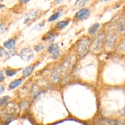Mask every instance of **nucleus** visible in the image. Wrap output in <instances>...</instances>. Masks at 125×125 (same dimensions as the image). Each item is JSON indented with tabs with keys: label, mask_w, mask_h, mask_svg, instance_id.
<instances>
[{
	"label": "nucleus",
	"mask_w": 125,
	"mask_h": 125,
	"mask_svg": "<svg viewBox=\"0 0 125 125\" xmlns=\"http://www.w3.org/2000/svg\"><path fill=\"white\" fill-rule=\"evenodd\" d=\"M69 23V21H61L58 22L56 24V28L57 29H62L65 28Z\"/></svg>",
	"instance_id": "nucleus-11"
},
{
	"label": "nucleus",
	"mask_w": 125,
	"mask_h": 125,
	"mask_svg": "<svg viewBox=\"0 0 125 125\" xmlns=\"http://www.w3.org/2000/svg\"><path fill=\"white\" fill-rule=\"evenodd\" d=\"M31 0H20V2L21 4H26L27 2H29Z\"/></svg>",
	"instance_id": "nucleus-28"
},
{
	"label": "nucleus",
	"mask_w": 125,
	"mask_h": 125,
	"mask_svg": "<svg viewBox=\"0 0 125 125\" xmlns=\"http://www.w3.org/2000/svg\"><path fill=\"white\" fill-rule=\"evenodd\" d=\"M7 55H9L8 52L5 51V50L4 48L0 47V57H2L3 56H7Z\"/></svg>",
	"instance_id": "nucleus-22"
},
{
	"label": "nucleus",
	"mask_w": 125,
	"mask_h": 125,
	"mask_svg": "<svg viewBox=\"0 0 125 125\" xmlns=\"http://www.w3.org/2000/svg\"><path fill=\"white\" fill-rule=\"evenodd\" d=\"M20 56L23 61L28 62V61H30L32 59L34 54L33 51L31 49L24 48L21 51L20 53Z\"/></svg>",
	"instance_id": "nucleus-3"
},
{
	"label": "nucleus",
	"mask_w": 125,
	"mask_h": 125,
	"mask_svg": "<svg viewBox=\"0 0 125 125\" xmlns=\"http://www.w3.org/2000/svg\"><path fill=\"white\" fill-rule=\"evenodd\" d=\"M32 89H33V91L32 92V94H33L32 95L35 96V95H37V94L39 93V89H38V87H33Z\"/></svg>",
	"instance_id": "nucleus-24"
},
{
	"label": "nucleus",
	"mask_w": 125,
	"mask_h": 125,
	"mask_svg": "<svg viewBox=\"0 0 125 125\" xmlns=\"http://www.w3.org/2000/svg\"><path fill=\"white\" fill-rule=\"evenodd\" d=\"M115 41V37L113 34L109 35L106 39V45L108 48H112L114 46Z\"/></svg>",
	"instance_id": "nucleus-7"
},
{
	"label": "nucleus",
	"mask_w": 125,
	"mask_h": 125,
	"mask_svg": "<svg viewBox=\"0 0 125 125\" xmlns=\"http://www.w3.org/2000/svg\"><path fill=\"white\" fill-rule=\"evenodd\" d=\"M43 48H44V46H43V45H37V46H35V47H34V49H35V51L37 52H40V51H42V50H43Z\"/></svg>",
	"instance_id": "nucleus-23"
},
{
	"label": "nucleus",
	"mask_w": 125,
	"mask_h": 125,
	"mask_svg": "<svg viewBox=\"0 0 125 125\" xmlns=\"http://www.w3.org/2000/svg\"><path fill=\"white\" fill-rule=\"evenodd\" d=\"M60 76H61V71L59 68H56L52 73V76H51V80L53 81H57L60 78Z\"/></svg>",
	"instance_id": "nucleus-10"
},
{
	"label": "nucleus",
	"mask_w": 125,
	"mask_h": 125,
	"mask_svg": "<svg viewBox=\"0 0 125 125\" xmlns=\"http://www.w3.org/2000/svg\"><path fill=\"white\" fill-rule=\"evenodd\" d=\"M90 11L89 9L86 8L81 9L79 10L76 13V17L79 20L86 19V18H88V17L90 15Z\"/></svg>",
	"instance_id": "nucleus-5"
},
{
	"label": "nucleus",
	"mask_w": 125,
	"mask_h": 125,
	"mask_svg": "<svg viewBox=\"0 0 125 125\" xmlns=\"http://www.w3.org/2000/svg\"><path fill=\"white\" fill-rule=\"evenodd\" d=\"M90 46V39L88 37H83L77 44V52L80 57H83L87 54Z\"/></svg>",
	"instance_id": "nucleus-1"
},
{
	"label": "nucleus",
	"mask_w": 125,
	"mask_h": 125,
	"mask_svg": "<svg viewBox=\"0 0 125 125\" xmlns=\"http://www.w3.org/2000/svg\"><path fill=\"white\" fill-rule=\"evenodd\" d=\"M22 81H23V80H22L21 79H16V80L12 81V83L9 84V87L10 89H15L16 87H18L21 84Z\"/></svg>",
	"instance_id": "nucleus-9"
},
{
	"label": "nucleus",
	"mask_w": 125,
	"mask_h": 125,
	"mask_svg": "<svg viewBox=\"0 0 125 125\" xmlns=\"http://www.w3.org/2000/svg\"><path fill=\"white\" fill-rule=\"evenodd\" d=\"M90 0H76L74 6L77 7H82L85 6Z\"/></svg>",
	"instance_id": "nucleus-14"
},
{
	"label": "nucleus",
	"mask_w": 125,
	"mask_h": 125,
	"mask_svg": "<svg viewBox=\"0 0 125 125\" xmlns=\"http://www.w3.org/2000/svg\"><path fill=\"white\" fill-rule=\"evenodd\" d=\"M120 113L121 115H122L123 117H125V106H124V107L121 110Z\"/></svg>",
	"instance_id": "nucleus-27"
},
{
	"label": "nucleus",
	"mask_w": 125,
	"mask_h": 125,
	"mask_svg": "<svg viewBox=\"0 0 125 125\" xmlns=\"http://www.w3.org/2000/svg\"><path fill=\"white\" fill-rule=\"evenodd\" d=\"M104 39V34L103 33L100 34L95 38L92 44L91 45V48L94 52H98L101 50Z\"/></svg>",
	"instance_id": "nucleus-2"
},
{
	"label": "nucleus",
	"mask_w": 125,
	"mask_h": 125,
	"mask_svg": "<svg viewBox=\"0 0 125 125\" xmlns=\"http://www.w3.org/2000/svg\"><path fill=\"white\" fill-rule=\"evenodd\" d=\"M99 27H100V24L99 23H95L94 24H93L89 29V33L91 35L95 34L96 32L97 31Z\"/></svg>",
	"instance_id": "nucleus-13"
},
{
	"label": "nucleus",
	"mask_w": 125,
	"mask_h": 125,
	"mask_svg": "<svg viewBox=\"0 0 125 125\" xmlns=\"http://www.w3.org/2000/svg\"><path fill=\"white\" fill-rule=\"evenodd\" d=\"M33 69H34V67L32 65H30L27 67L26 68H24V70L23 72V75L24 77H28L31 74L32 72Z\"/></svg>",
	"instance_id": "nucleus-12"
},
{
	"label": "nucleus",
	"mask_w": 125,
	"mask_h": 125,
	"mask_svg": "<svg viewBox=\"0 0 125 125\" xmlns=\"http://www.w3.org/2000/svg\"><path fill=\"white\" fill-rule=\"evenodd\" d=\"M105 1H111V0H104Z\"/></svg>",
	"instance_id": "nucleus-32"
},
{
	"label": "nucleus",
	"mask_w": 125,
	"mask_h": 125,
	"mask_svg": "<svg viewBox=\"0 0 125 125\" xmlns=\"http://www.w3.org/2000/svg\"><path fill=\"white\" fill-rule=\"evenodd\" d=\"M55 39V35L53 32H48L46 35H45L43 40H49L52 41Z\"/></svg>",
	"instance_id": "nucleus-15"
},
{
	"label": "nucleus",
	"mask_w": 125,
	"mask_h": 125,
	"mask_svg": "<svg viewBox=\"0 0 125 125\" xmlns=\"http://www.w3.org/2000/svg\"><path fill=\"white\" fill-rule=\"evenodd\" d=\"M5 31V28L4 24L0 23V32H3Z\"/></svg>",
	"instance_id": "nucleus-26"
},
{
	"label": "nucleus",
	"mask_w": 125,
	"mask_h": 125,
	"mask_svg": "<svg viewBox=\"0 0 125 125\" xmlns=\"http://www.w3.org/2000/svg\"><path fill=\"white\" fill-rule=\"evenodd\" d=\"M118 48H119V50L121 52H125V39L123 40L122 42V43L120 44V46Z\"/></svg>",
	"instance_id": "nucleus-21"
},
{
	"label": "nucleus",
	"mask_w": 125,
	"mask_h": 125,
	"mask_svg": "<svg viewBox=\"0 0 125 125\" xmlns=\"http://www.w3.org/2000/svg\"><path fill=\"white\" fill-rule=\"evenodd\" d=\"M3 7H4V5H2V4H0V9H2V8H3Z\"/></svg>",
	"instance_id": "nucleus-31"
},
{
	"label": "nucleus",
	"mask_w": 125,
	"mask_h": 125,
	"mask_svg": "<svg viewBox=\"0 0 125 125\" xmlns=\"http://www.w3.org/2000/svg\"><path fill=\"white\" fill-rule=\"evenodd\" d=\"M4 0H0V2H2V1H3Z\"/></svg>",
	"instance_id": "nucleus-33"
},
{
	"label": "nucleus",
	"mask_w": 125,
	"mask_h": 125,
	"mask_svg": "<svg viewBox=\"0 0 125 125\" xmlns=\"http://www.w3.org/2000/svg\"><path fill=\"white\" fill-rule=\"evenodd\" d=\"M5 73H6V75L7 76L9 77H10V76H12L15 75V74H16V73L17 72H15V71H13V70H6V71H5Z\"/></svg>",
	"instance_id": "nucleus-20"
},
{
	"label": "nucleus",
	"mask_w": 125,
	"mask_h": 125,
	"mask_svg": "<svg viewBox=\"0 0 125 125\" xmlns=\"http://www.w3.org/2000/svg\"><path fill=\"white\" fill-rule=\"evenodd\" d=\"M37 15V11H32L31 12H30V13H29L28 14V18L26 19V21H25V23L26 22H29V20L31 19H32L33 18H34V17H35V16Z\"/></svg>",
	"instance_id": "nucleus-16"
},
{
	"label": "nucleus",
	"mask_w": 125,
	"mask_h": 125,
	"mask_svg": "<svg viewBox=\"0 0 125 125\" xmlns=\"http://www.w3.org/2000/svg\"><path fill=\"white\" fill-rule=\"evenodd\" d=\"M10 97H9L8 96H4V97H2L0 98V107L1 106H3L6 103H7V101L9 100Z\"/></svg>",
	"instance_id": "nucleus-19"
},
{
	"label": "nucleus",
	"mask_w": 125,
	"mask_h": 125,
	"mask_svg": "<svg viewBox=\"0 0 125 125\" xmlns=\"http://www.w3.org/2000/svg\"><path fill=\"white\" fill-rule=\"evenodd\" d=\"M96 123L99 125H120V123L118 121L115 120L109 119H99L98 120Z\"/></svg>",
	"instance_id": "nucleus-6"
},
{
	"label": "nucleus",
	"mask_w": 125,
	"mask_h": 125,
	"mask_svg": "<svg viewBox=\"0 0 125 125\" xmlns=\"http://www.w3.org/2000/svg\"><path fill=\"white\" fill-rule=\"evenodd\" d=\"M56 4H60L63 1V0H54Z\"/></svg>",
	"instance_id": "nucleus-30"
},
{
	"label": "nucleus",
	"mask_w": 125,
	"mask_h": 125,
	"mask_svg": "<svg viewBox=\"0 0 125 125\" xmlns=\"http://www.w3.org/2000/svg\"><path fill=\"white\" fill-rule=\"evenodd\" d=\"M48 51L50 54H52V58L54 59H56L58 58L60 55L59 48V46L57 44H52L48 48Z\"/></svg>",
	"instance_id": "nucleus-4"
},
{
	"label": "nucleus",
	"mask_w": 125,
	"mask_h": 125,
	"mask_svg": "<svg viewBox=\"0 0 125 125\" xmlns=\"http://www.w3.org/2000/svg\"><path fill=\"white\" fill-rule=\"evenodd\" d=\"M4 80V74L3 73H2V72L0 71V83H2Z\"/></svg>",
	"instance_id": "nucleus-25"
},
{
	"label": "nucleus",
	"mask_w": 125,
	"mask_h": 125,
	"mask_svg": "<svg viewBox=\"0 0 125 125\" xmlns=\"http://www.w3.org/2000/svg\"><path fill=\"white\" fill-rule=\"evenodd\" d=\"M118 30L121 33L125 34V20L122 21L118 26Z\"/></svg>",
	"instance_id": "nucleus-18"
},
{
	"label": "nucleus",
	"mask_w": 125,
	"mask_h": 125,
	"mask_svg": "<svg viewBox=\"0 0 125 125\" xmlns=\"http://www.w3.org/2000/svg\"><path fill=\"white\" fill-rule=\"evenodd\" d=\"M61 13L60 12H56V13L52 14V15L50 17V18H49V21H55L56 20H57L60 16H61Z\"/></svg>",
	"instance_id": "nucleus-17"
},
{
	"label": "nucleus",
	"mask_w": 125,
	"mask_h": 125,
	"mask_svg": "<svg viewBox=\"0 0 125 125\" xmlns=\"http://www.w3.org/2000/svg\"><path fill=\"white\" fill-rule=\"evenodd\" d=\"M4 90V88L3 87V86H2V85H0V94H1V93L3 92Z\"/></svg>",
	"instance_id": "nucleus-29"
},
{
	"label": "nucleus",
	"mask_w": 125,
	"mask_h": 125,
	"mask_svg": "<svg viewBox=\"0 0 125 125\" xmlns=\"http://www.w3.org/2000/svg\"><path fill=\"white\" fill-rule=\"evenodd\" d=\"M15 45V40L13 39H9L4 43V46L9 50H12Z\"/></svg>",
	"instance_id": "nucleus-8"
}]
</instances>
